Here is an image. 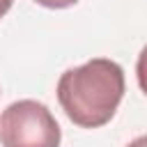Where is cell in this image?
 Masks as SVG:
<instances>
[{"mask_svg": "<svg viewBox=\"0 0 147 147\" xmlns=\"http://www.w3.org/2000/svg\"><path fill=\"white\" fill-rule=\"evenodd\" d=\"M124 69L108 57H94L67 69L57 80V101L64 115L80 129L108 124L124 99Z\"/></svg>", "mask_w": 147, "mask_h": 147, "instance_id": "1", "label": "cell"}, {"mask_svg": "<svg viewBox=\"0 0 147 147\" xmlns=\"http://www.w3.org/2000/svg\"><path fill=\"white\" fill-rule=\"evenodd\" d=\"M60 124L41 101H14L0 115L2 147H60Z\"/></svg>", "mask_w": 147, "mask_h": 147, "instance_id": "2", "label": "cell"}, {"mask_svg": "<svg viewBox=\"0 0 147 147\" xmlns=\"http://www.w3.org/2000/svg\"><path fill=\"white\" fill-rule=\"evenodd\" d=\"M136 78H138V85L140 90L147 94V46L140 51L138 55V62H136Z\"/></svg>", "mask_w": 147, "mask_h": 147, "instance_id": "3", "label": "cell"}, {"mask_svg": "<svg viewBox=\"0 0 147 147\" xmlns=\"http://www.w3.org/2000/svg\"><path fill=\"white\" fill-rule=\"evenodd\" d=\"M34 2L48 9H67V7H74L78 0H34Z\"/></svg>", "mask_w": 147, "mask_h": 147, "instance_id": "4", "label": "cell"}, {"mask_svg": "<svg viewBox=\"0 0 147 147\" xmlns=\"http://www.w3.org/2000/svg\"><path fill=\"white\" fill-rule=\"evenodd\" d=\"M126 147H147V136H138V138H133Z\"/></svg>", "mask_w": 147, "mask_h": 147, "instance_id": "5", "label": "cell"}, {"mask_svg": "<svg viewBox=\"0 0 147 147\" xmlns=\"http://www.w3.org/2000/svg\"><path fill=\"white\" fill-rule=\"evenodd\" d=\"M11 2H14V0H0V18L11 9Z\"/></svg>", "mask_w": 147, "mask_h": 147, "instance_id": "6", "label": "cell"}]
</instances>
